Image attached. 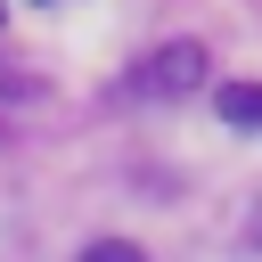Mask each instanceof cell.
Here are the masks:
<instances>
[{
    "label": "cell",
    "mask_w": 262,
    "mask_h": 262,
    "mask_svg": "<svg viewBox=\"0 0 262 262\" xmlns=\"http://www.w3.org/2000/svg\"><path fill=\"white\" fill-rule=\"evenodd\" d=\"M196 82H205V49H196V41H164L156 57H139L131 98H188Z\"/></svg>",
    "instance_id": "cell-1"
},
{
    "label": "cell",
    "mask_w": 262,
    "mask_h": 262,
    "mask_svg": "<svg viewBox=\"0 0 262 262\" xmlns=\"http://www.w3.org/2000/svg\"><path fill=\"white\" fill-rule=\"evenodd\" d=\"M213 106H221V123L262 131V82H221V90H213Z\"/></svg>",
    "instance_id": "cell-2"
},
{
    "label": "cell",
    "mask_w": 262,
    "mask_h": 262,
    "mask_svg": "<svg viewBox=\"0 0 262 262\" xmlns=\"http://www.w3.org/2000/svg\"><path fill=\"white\" fill-rule=\"evenodd\" d=\"M82 262H147V254H139V246H131V237H98V246H90V254H82Z\"/></svg>",
    "instance_id": "cell-3"
}]
</instances>
